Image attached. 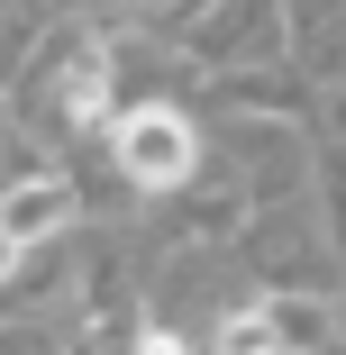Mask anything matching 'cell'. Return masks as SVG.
Instances as JSON below:
<instances>
[{
    "label": "cell",
    "mask_w": 346,
    "mask_h": 355,
    "mask_svg": "<svg viewBox=\"0 0 346 355\" xmlns=\"http://www.w3.org/2000/svg\"><path fill=\"white\" fill-rule=\"evenodd\" d=\"M110 146H119V173H128L137 191H182V182H191V164H200V137H191V119H182L173 101L128 110Z\"/></svg>",
    "instance_id": "cell-1"
},
{
    "label": "cell",
    "mask_w": 346,
    "mask_h": 355,
    "mask_svg": "<svg viewBox=\"0 0 346 355\" xmlns=\"http://www.w3.org/2000/svg\"><path fill=\"white\" fill-rule=\"evenodd\" d=\"M55 228H73V182L64 173H28L0 191V237L10 246H46Z\"/></svg>",
    "instance_id": "cell-2"
},
{
    "label": "cell",
    "mask_w": 346,
    "mask_h": 355,
    "mask_svg": "<svg viewBox=\"0 0 346 355\" xmlns=\"http://www.w3.org/2000/svg\"><path fill=\"white\" fill-rule=\"evenodd\" d=\"M55 110L73 119V128L110 119V37H83L73 46V64H64V83H55Z\"/></svg>",
    "instance_id": "cell-3"
},
{
    "label": "cell",
    "mask_w": 346,
    "mask_h": 355,
    "mask_svg": "<svg viewBox=\"0 0 346 355\" xmlns=\"http://www.w3.org/2000/svg\"><path fill=\"white\" fill-rule=\"evenodd\" d=\"M264 19H273V0H228V19L210 10V19L191 28V46H200V55H264V46H273Z\"/></svg>",
    "instance_id": "cell-4"
},
{
    "label": "cell",
    "mask_w": 346,
    "mask_h": 355,
    "mask_svg": "<svg viewBox=\"0 0 346 355\" xmlns=\"http://www.w3.org/2000/svg\"><path fill=\"white\" fill-rule=\"evenodd\" d=\"M219 355H283V319H273V301L237 310V319L219 328Z\"/></svg>",
    "instance_id": "cell-5"
},
{
    "label": "cell",
    "mask_w": 346,
    "mask_h": 355,
    "mask_svg": "<svg viewBox=\"0 0 346 355\" xmlns=\"http://www.w3.org/2000/svg\"><path fill=\"white\" fill-rule=\"evenodd\" d=\"M273 319H283V355H310L328 337V301H273Z\"/></svg>",
    "instance_id": "cell-6"
},
{
    "label": "cell",
    "mask_w": 346,
    "mask_h": 355,
    "mask_svg": "<svg viewBox=\"0 0 346 355\" xmlns=\"http://www.w3.org/2000/svg\"><path fill=\"white\" fill-rule=\"evenodd\" d=\"M28 55V0H0V73Z\"/></svg>",
    "instance_id": "cell-7"
},
{
    "label": "cell",
    "mask_w": 346,
    "mask_h": 355,
    "mask_svg": "<svg viewBox=\"0 0 346 355\" xmlns=\"http://www.w3.org/2000/svg\"><path fill=\"white\" fill-rule=\"evenodd\" d=\"M137 355H191V346H182L173 328H146V337H137Z\"/></svg>",
    "instance_id": "cell-8"
}]
</instances>
